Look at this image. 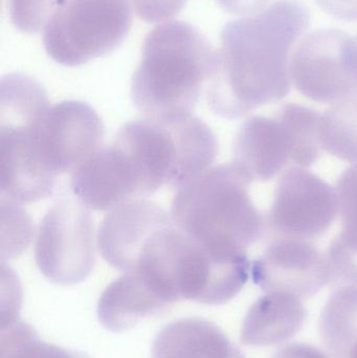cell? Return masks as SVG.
Here are the masks:
<instances>
[{"label":"cell","mask_w":357,"mask_h":358,"mask_svg":"<svg viewBox=\"0 0 357 358\" xmlns=\"http://www.w3.org/2000/svg\"><path fill=\"white\" fill-rule=\"evenodd\" d=\"M309 12L297 0H280L260 14L231 21L205 90L210 109L239 119L291 92L289 55L309 25Z\"/></svg>","instance_id":"obj_1"},{"label":"cell","mask_w":357,"mask_h":358,"mask_svg":"<svg viewBox=\"0 0 357 358\" xmlns=\"http://www.w3.org/2000/svg\"><path fill=\"white\" fill-rule=\"evenodd\" d=\"M218 50L192 25L169 21L147 35L131 80L136 108L147 117L191 115L207 90Z\"/></svg>","instance_id":"obj_2"},{"label":"cell","mask_w":357,"mask_h":358,"mask_svg":"<svg viewBox=\"0 0 357 358\" xmlns=\"http://www.w3.org/2000/svg\"><path fill=\"white\" fill-rule=\"evenodd\" d=\"M130 0H8L13 24L42 33L59 64L79 66L119 48L132 24Z\"/></svg>","instance_id":"obj_3"},{"label":"cell","mask_w":357,"mask_h":358,"mask_svg":"<svg viewBox=\"0 0 357 358\" xmlns=\"http://www.w3.org/2000/svg\"><path fill=\"white\" fill-rule=\"evenodd\" d=\"M249 183L233 164L191 179L174 195V224L212 252L247 254L265 227L249 196Z\"/></svg>","instance_id":"obj_4"},{"label":"cell","mask_w":357,"mask_h":358,"mask_svg":"<svg viewBox=\"0 0 357 358\" xmlns=\"http://www.w3.org/2000/svg\"><path fill=\"white\" fill-rule=\"evenodd\" d=\"M115 142L127 157L144 196L165 185L178 189L207 171L218 155L215 134L192 113L129 122Z\"/></svg>","instance_id":"obj_5"},{"label":"cell","mask_w":357,"mask_h":358,"mask_svg":"<svg viewBox=\"0 0 357 358\" xmlns=\"http://www.w3.org/2000/svg\"><path fill=\"white\" fill-rule=\"evenodd\" d=\"M50 105L43 86L29 76L10 73L0 82V193L1 201L31 203L48 197L54 179L42 170L38 140Z\"/></svg>","instance_id":"obj_6"},{"label":"cell","mask_w":357,"mask_h":358,"mask_svg":"<svg viewBox=\"0 0 357 358\" xmlns=\"http://www.w3.org/2000/svg\"><path fill=\"white\" fill-rule=\"evenodd\" d=\"M320 117L314 109L289 103L274 117H249L235 138L233 165L249 182L270 180L289 165L312 167L322 148Z\"/></svg>","instance_id":"obj_7"},{"label":"cell","mask_w":357,"mask_h":358,"mask_svg":"<svg viewBox=\"0 0 357 358\" xmlns=\"http://www.w3.org/2000/svg\"><path fill=\"white\" fill-rule=\"evenodd\" d=\"M87 208L81 201L60 200L40 223L36 262L42 275L52 283L75 285L94 269V219Z\"/></svg>","instance_id":"obj_8"},{"label":"cell","mask_w":357,"mask_h":358,"mask_svg":"<svg viewBox=\"0 0 357 358\" xmlns=\"http://www.w3.org/2000/svg\"><path fill=\"white\" fill-rule=\"evenodd\" d=\"M291 81L306 98L335 103L357 90V41L339 29H320L291 56Z\"/></svg>","instance_id":"obj_9"},{"label":"cell","mask_w":357,"mask_h":358,"mask_svg":"<svg viewBox=\"0 0 357 358\" xmlns=\"http://www.w3.org/2000/svg\"><path fill=\"white\" fill-rule=\"evenodd\" d=\"M337 214L335 189L316 174L293 166L279 179L266 221L275 238L312 241L330 229Z\"/></svg>","instance_id":"obj_10"},{"label":"cell","mask_w":357,"mask_h":358,"mask_svg":"<svg viewBox=\"0 0 357 358\" xmlns=\"http://www.w3.org/2000/svg\"><path fill=\"white\" fill-rule=\"evenodd\" d=\"M102 120L92 107L79 101L50 106L39 127L38 157L46 176L75 171L99 148L104 136Z\"/></svg>","instance_id":"obj_11"},{"label":"cell","mask_w":357,"mask_h":358,"mask_svg":"<svg viewBox=\"0 0 357 358\" xmlns=\"http://www.w3.org/2000/svg\"><path fill=\"white\" fill-rule=\"evenodd\" d=\"M254 283L264 292L308 299L330 283L326 255L309 240L277 237L251 266Z\"/></svg>","instance_id":"obj_12"},{"label":"cell","mask_w":357,"mask_h":358,"mask_svg":"<svg viewBox=\"0 0 357 358\" xmlns=\"http://www.w3.org/2000/svg\"><path fill=\"white\" fill-rule=\"evenodd\" d=\"M173 223L154 202L134 199L112 208L103 219L98 248L103 258L117 271L131 273L151 238Z\"/></svg>","instance_id":"obj_13"},{"label":"cell","mask_w":357,"mask_h":358,"mask_svg":"<svg viewBox=\"0 0 357 358\" xmlns=\"http://www.w3.org/2000/svg\"><path fill=\"white\" fill-rule=\"evenodd\" d=\"M71 189L86 208L111 210L143 197L138 178L115 142L99 148L73 172Z\"/></svg>","instance_id":"obj_14"},{"label":"cell","mask_w":357,"mask_h":358,"mask_svg":"<svg viewBox=\"0 0 357 358\" xmlns=\"http://www.w3.org/2000/svg\"><path fill=\"white\" fill-rule=\"evenodd\" d=\"M175 301L140 273H125L101 296L98 317L103 327L124 332L169 310Z\"/></svg>","instance_id":"obj_15"},{"label":"cell","mask_w":357,"mask_h":358,"mask_svg":"<svg viewBox=\"0 0 357 358\" xmlns=\"http://www.w3.org/2000/svg\"><path fill=\"white\" fill-rule=\"evenodd\" d=\"M307 310L301 299L284 292H266L247 311L241 343L251 347L284 344L305 324Z\"/></svg>","instance_id":"obj_16"},{"label":"cell","mask_w":357,"mask_h":358,"mask_svg":"<svg viewBox=\"0 0 357 358\" xmlns=\"http://www.w3.org/2000/svg\"><path fill=\"white\" fill-rule=\"evenodd\" d=\"M153 358H247L215 324L190 317L172 322L155 336Z\"/></svg>","instance_id":"obj_17"},{"label":"cell","mask_w":357,"mask_h":358,"mask_svg":"<svg viewBox=\"0 0 357 358\" xmlns=\"http://www.w3.org/2000/svg\"><path fill=\"white\" fill-rule=\"evenodd\" d=\"M320 331L335 358H357V288L339 287L327 301Z\"/></svg>","instance_id":"obj_18"},{"label":"cell","mask_w":357,"mask_h":358,"mask_svg":"<svg viewBox=\"0 0 357 358\" xmlns=\"http://www.w3.org/2000/svg\"><path fill=\"white\" fill-rule=\"evenodd\" d=\"M319 136L329 155L357 164V90L333 103L321 115Z\"/></svg>","instance_id":"obj_19"},{"label":"cell","mask_w":357,"mask_h":358,"mask_svg":"<svg viewBox=\"0 0 357 358\" xmlns=\"http://www.w3.org/2000/svg\"><path fill=\"white\" fill-rule=\"evenodd\" d=\"M0 358H90L40 340L33 327L15 313H1Z\"/></svg>","instance_id":"obj_20"},{"label":"cell","mask_w":357,"mask_h":358,"mask_svg":"<svg viewBox=\"0 0 357 358\" xmlns=\"http://www.w3.org/2000/svg\"><path fill=\"white\" fill-rule=\"evenodd\" d=\"M342 231L335 239L357 248V164L345 170L335 187Z\"/></svg>","instance_id":"obj_21"},{"label":"cell","mask_w":357,"mask_h":358,"mask_svg":"<svg viewBox=\"0 0 357 358\" xmlns=\"http://www.w3.org/2000/svg\"><path fill=\"white\" fill-rule=\"evenodd\" d=\"M330 285L357 288V248L333 240L326 252Z\"/></svg>","instance_id":"obj_22"},{"label":"cell","mask_w":357,"mask_h":358,"mask_svg":"<svg viewBox=\"0 0 357 358\" xmlns=\"http://www.w3.org/2000/svg\"><path fill=\"white\" fill-rule=\"evenodd\" d=\"M138 16L146 22H161L177 15L187 0H130Z\"/></svg>","instance_id":"obj_23"},{"label":"cell","mask_w":357,"mask_h":358,"mask_svg":"<svg viewBox=\"0 0 357 358\" xmlns=\"http://www.w3.org/2000/svg\"><path fill=\"white\" fill-rule=\"evenodd\" d=\"M319 6L335 18L357 21V0H316Z\"/></svg>","instance_id":"obj_24"},{"label":"cell","mask_w":357,"mask_h":358,"mask_svg":"<svg viewBox=\"0 0 357 358\" xmlns=\"http://www.w3.org/2000/svg\"><path fill=\"white\" fill-rule=\"evenodd\" d=\"M226 12L234 15H251L259 12L268 0H216Z\"/></svg>","instance_id":"obj_25"},{"label":"cell","mask_w":357,"mask_h":358,"mask_svg":"<svg viewBox=\"0 0 357 358\" xmlns=\"http://www.w3.org/2000/svg\"><path fill=\"white\" fill-rule=\"evenodd\" d=\"M272 358H330L316 347L306 344H291L283 347Z\"/></svg>","instance_id":"obj_26"},{"label":"cell","mask_w":357,"mask_h":358,"mask_svg":"<svg viewBox=\"0 0 357 358\" xmlns=\"http://www.w3.org/2000/svg\"><path fill=\"white\" fill-rule=\"evenodd\" d=\"M356 41H357V39H356Z\"/></svg>","instance_id":"obj_27"}]
</instances>
